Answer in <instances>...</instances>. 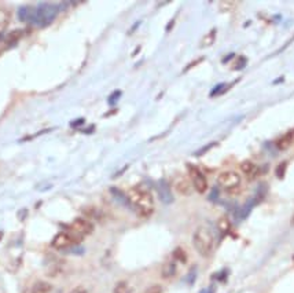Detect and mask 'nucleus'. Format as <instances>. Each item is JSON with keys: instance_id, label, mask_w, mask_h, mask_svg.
Wrapping results in <instances>:
<instances>
[{"instance_id": "nucleus-1", "label": "nucleus", "mask_w": 294, "mask_h": 293, "mask_svg": "<svg viewBox=\"0 0 294 293\" xmlns=\"http://www.w3.org/2000/svg\"><path fill=\"white\" fill-rule=\"evenodd\" d=\"M127 198L129 205L142 218H148L154 212V198L148 190L143 187H132L128 191Z\"/></svg>"}, {"instance_id": "nucleus-2", "label": "nucleus", "mask_w": 294, "mask_h": 293, "mask_svg": "<svg viewBox=\"0 0 294 293\" xmlns=\"http://www.w3.org/2000/svg\"><path fill=\"white\" fill-rule=\"evenodd\" d=\"M193 245L202 257H209L215 250V235L208 227H198L193 235Z\"/></svg>"}, {"instance_id": "nucleus-3", "label": "nucleus", "mask_w": 294, "mask_h": 293, "mask_svg": "<svg viewBox=\"0 0 294 293\" xmlns=\"http://www.w3.org/2000/svg\"><path fill=\"white\" fill-rule=\"evenodd\" d=\"M62 10V4L55 3H40L35 7V15L32 19V24L44 28L52 24V21L58 17Z\"/></svg>"}, {"instance_id": "nucleus-4", "label": "nucleus", "mask_w": 294, "mask_h": 293, "mask_svg": "<svg viewBox=\"0 0 294 293\" xmlns=\"http://www.w3.org/2000/svg\"><path fill=\"white\" fill-rule=\"evenodd\" d=\"M217 182L220 184L221 187H224L227 191L234 193L239 189L241 182H242V177L239 175L238 172L235 171H223L221 174H219L217 176Z\"/></svg>"}, {"instance_id": "nucleus-5", "label": "nucleus", "mask_w": 294, "mask_h": 293, "mask_svg": "<svg viewBox=\"0 0 294 293\" xmlns=\"http://www.w3.org/2000/svg\"><path fill=\"white\" fill-rule=\"evenodd\" d=\"M81 239L83 238H80L76 234H73V233L68 230V232L58 233L55 237L52 238V241H51V245L55 249H68L70 246L79 244Z\"/></svg>"}, {"instance_id": "nucleus-6", "label": "nucleus", "mask_w": 294, "mask_h": 293, "mask_svg": "<svg viewBox=\"0 0 294 293\" xmlns=\"http://www.w3.org/2000/svg\"><path fill=\"white\" fill-rule=\"evenodd\" d=\"M189 174H190L191 183H193L194 190H196L201 194L205 193L208 190V180H206V176L203 175V172L198 167L190 164L189 165Z\"/></svg>"}, {"instance_id": "nucleus-7", "label": "nucleus", "mask_w": 294, "mask_h": 293, "mask_svg": "<svg viewBox=\"0 0 294 293\" xmlns=\"http://www.w3.org/2000/svg\"><path fill=\"white\" fill-rule=\"evenodd\" d=\"M69 232H72L76 234L80 238H84L86 235H90L94 232V225L88 219L84 218H77L74 219L70 225H69Z\"/></svg>"}, {"instance_id": "nucleus-8", "label": "nucleus", "mask_w": 294, "mask_h": 293, "mask_svg": "<svg viewBox=\"0 0 294 293\" xmlns=\"http://www.w3.org/2000/svg\"><path fill=\"white\" fill-rule=\"evenodd\" d=\"M175 190L178 191L179 194L182 195H190L193 193V183L187 177L184 176H179L176 180H175Z\"/></svg>"}, {"instance_id": "nucleus-9", "label": "nucleus", "mask_w": 294, "mask_h": 293, "mask_svg": "<svg viewBox=\"0 0 294 293\" xmlns=\"http://www.w3.org/2000/svg\"><path fill=\"white\" fill-rule=\"evenodd\" d=\"M241 171L245 174V176L249 179V180H253L260 175V168L258 165H256L254 163L251 161H244L241 163Z\"/></svg>"}, {"instance_id": "nucleus-10", "label": "nucleus", "mask_w": 294, "mask_h": 293, "mask_svg": "<svg viewBox=\"0 0 294 293\" xmlns=\"http://www.w3.org/2000/svg\"><path fill=\"white\" fill-rule=\"evenodd\" d=\"M176 273H178V267H176V262L175 260L166 262L162 266V270H161V275H162L164 280H171V278H173L176 275Z\"/></svg>"}, {"instance_id": "nucleus-11", "label": "nucleus", "mask_w": 294, "mask_h": 293, "mask_svg": "<svg viewBox=\"0 0 294 293\" xmlns=\"http://www.w3.org/2000/svg\"><path fill=\"white\" fill-rule=\"evenodd\" d=\"M158 193H159V198H161V201L162 202H165V204H171V202L173 201L171 189H169V186H168L166 182H164V180H161V182H159Z\"/></svg>"}, {"instance_id": "nucleus-12", "label": "nucleus", "mask_w": 294, "mask_h": 293, "mask_svg": "<svg viewBox=\"0 0 294 293\" xmlns=\"http://www.w3.org/2000/svg\"><path fill=\"white\" fill-rule=\"evenodd\" d=\"M33 15H35V7L24 6L19 8L18 17L22 22H29V24H32Z\"/></svg>"}, {"instance_id": "nucleus-13", "label": "nucleus", "mask_w": 294, "mask_h": 293, "mask_svg": "<svg viewBox=\"0 0 294 293\" xmlns=\"http://www.w3.org/2000/svg\"><path fill=\"white\" fill-rule=\"evenodd\" d=\"M10 22H11V12L7 8H0V35L6 31Z\"/></svg>"}, {"instance_id": "nucleus-14", "label": "nucleus", "mask_w": 294, "mask_h": 293, "mask_svg": "<svg viewBox=\"0 0 294 293\" xmlns=\"http://www.w3.org/2000/svg\"><path fill=\"white\" fill-rule=\"evenodd\" d=\"M54 287L49 284V282L46 281H37L33 288H32L31 293H51L52 292Z\"/></svg>"}, {"instance_id": "nucleus-15", "label": "nucleus", "mask_w": 294, "mask_h": 293, "mask_svg": "<svg viewBox=\"0 0 294 293\" xmlns=\"http://www.w3.org/2000/svg\"><path fill=\"white\" fill-rule=\"evenodd\" d=\"M294 143V131H289L288 134L283 135L279 141L276 142V146L279 149H288L289 146H292Z\"/></svg>"}, {"instance_id": "nucleus-16", "label": "nucleus", "mask_w": 294, "mask_h": 293, "mask_svg": "<svg viewBox=\"0 0 294 293\" xmlns=\"http://www.w3.org/2000/svg\"><path fill=\"white\" fill-rule=\"evenodd\" d=\"M217 227H219L221 234H228L230 230H231V223H230V220H228L227 216H223V218L217 220Z\"/></svg>"}, {"instance_id": "nucleus-17", "label": "nucleus", "mask_w": 294, "mask_h": 293, "mask_svg": "<svg viewBox=\"0 0 294 293\" xmlns=\"http://www.w3.org/2000/svg\"><path fill=\"white\" fill-rule=\"evenodd\" d=\"M215 39H216V29H212L209 33L205 35L202 43H201V47H209V46H212L213 42H215Z\"/></svg>"}, {"instance_id": "nucleus-18", "label": "nucleus", "mask_w": 294, "mask_h": 293, "mask_svg": "<svg viewBox=\"0 0 294 293\" xmlns=\"http://www.w3.org/2000/svg\"><path fill=\"white\" fill-rule=\"evenodd\" d=\"M173 260L175 262L186 263L187 262V253L182 248H176V249L173 250Z\"/></svg>"}, {"instance_id": "nucleus-19", "label": "nucleus", "mask_w": 294, "mask_h": 293, "mask_svg": "<svg viewBox=\"0 0 294 293\" xmlns=\"http://www.w3.org/2000/svg\"><path fill=\"white\" fill-rule=\"evenodd\" d=\"M114 293H131V287L128 285V282H118L114 288Z\"/></svg>"}, {"instance_id": "nucleus-20", "label": "nucleus", "mask_w": 294, "mask_h": 293, "mask_svg": "<svg viewBox=\"0 0 294 293\" xmlns=\"http://www.w3.org/2000/svg\"><path fill=\"white\" fill-rule=\"evenodd\" d=\"M146 293H161V288L158 285H155V287H151Z\"/></svg>"}, {"instance_id": "nucleus-21", "label": "nucleus", "mask_w": 294, "mask_h": 293, "mask_svg": "<svg viewBox=\"0 0 294 293\" xmlns=\"http://www.w3.org/2000/svg\"><path fill=\"white\" fill-rule=\"evenodd\" d=\"M70 293H87V291H86V288L77 287V288H74L73 291H72Z\"/></svg>"}, {"instance_id": "nucleus-22", "label": "nucleus", "mask_w": 294, "mask_h": 293, "mask_svg": "<svg viewBox=\"0 0 294 293\" xmlns=\"http://www.w3.org/2000/svg\"><path fill=\"white\" fill-rule=\"evenodd\" d=\"M215 292V288L213 287H209V288H205V289H202L199 293H213Z\"/></svg>"}]
</instances>
